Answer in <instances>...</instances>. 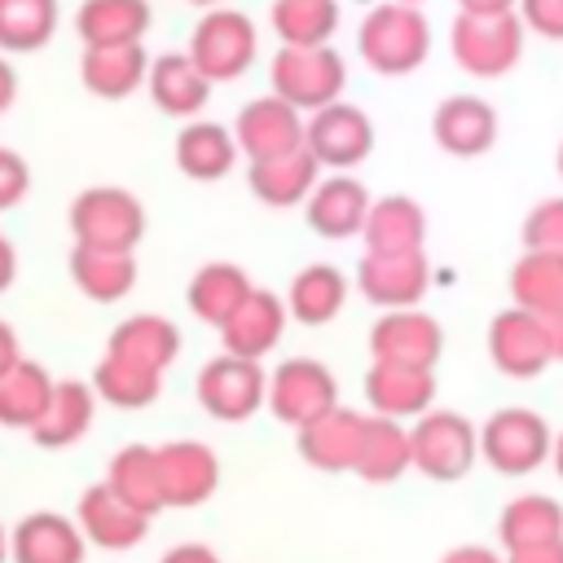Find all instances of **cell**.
I'll list each match as a JSON object with an SVG mask.
<instances>
[{
    "label": "cell",
    "instance_id": "277c9868",
    "mask_svg": "<svg viewBox=\"0 0 563 563\" xmlns=\"http://www.w3.org/2000/svg\"><path fill=\"white\" fill-rule=\"evenodd\" d=\"M409 440H413V471L440 484L462 479L479 457V431L457 409H427L409 427Z\"/></svg>",
    "mask_w": 563,
    "mask_h": 563
},
{
    "label": "cell",
    "instance_id": "f907efd6",
    "mask_svg": "<svg viewBox=\"0 0 563 563\" xmlns=\"http://www.w3.org/2000/svg\"><path fill=\"white\" fill-rule=\"evenodd\" d=\"M13 273H18V255H13V246H9V238H0V290H9V282H13Z\"/></svg>",
    "mask_w": 563,
    "mask_h": 563
},
{
    "label": "cell",
    "instance_id": "5b68a950",
    "mask_svg": "<svg viewBox=\"0 0 563 563\" xmlns=\"http://www.w3.org/2000/svg\"><path fill=\"white\" fill-rule=\"evenodd\" d=\"M70 233H75V246L132 251L145 233V211L128 189L92 185L70 202Z\"/></svg>",
    "mask_w": 563,
    "mask_h": 563
},
{
    "label": "cell",
    "instance_id": "30bf717a",
    "mask_svg": "<svg viewBox=\"0 0 563 563\" xmlns=\"http://www.w3.org/2000/svg\"><path fill=\"white\" fill-rule=\"evenodd\" d=\"M339 405V383L334 374L312 361V356H295V361H282L268 378V409L290 422V427H308L312 418L330 413Z\"/></svg>",
    "mask_w": 563,
    "mask_h": 563
},
{
    "label": "cell",
    "instance_id": "7402d4cb",
    "mask_svg": "<svg viewBox=\"0 0 563 563\" xmlns=\"http://www.w3.org/2000/svg\"><path fill=\"white\" fill-rule=\"evenodd\" d=\"M369 194L356 176H330V180H317V189L308 194V224L321 233V238H352L365 229V216H369Z\"/></svg>",
    "mask_w": 563,
    "mask_h": 563
},
{
    "label": "cell",
    "instance_id": "d4e9b609",
    "mask_svg": "<svg viewBox=\"0 0 563 563\" xmlns=\"http://www.w3.org/2000/svg\"><path fill=\"white\" fill-rule=\"evenodd\" d=\"M145 84H150L154 106L163 114H176V119L198 114L207 106V92H211V79L194 66L189 53H163V57H154Z\"/></svg>",
    "mask_w": 563,
    "mask_h": 563
},
{
    "label": "cell",
    "instance_id": "8992f818",
    "mask_svg": "<svg viewBox=\"0 0 563 563\" xmlns=\"http://www.w3.org/2000/svg\"><path fill=\"white\" fill-rule=\"evenodd\" d=\"M268 75H273V92L282 101H290L295 110H312V114L334 106L339 92H343V79H347L343 57L330 44H321V48H290V44H282V53L273 57Z\"/></svg>",
    "mask_w": 563,
    "mask_h": 563
},
{
    "label": "cell",
    "instance_id": "ac0fdd59",
    "mask_svg": "<svg viewBox=\"0 0 563 563\" xmlns=\"http://www.w3.org/2000/svg\"><path fill=\"white\" fill-rule=\"evenodd\" d=\"M365 400L383 418H422L435 400V374L413 365L374 361L365 374Z\"/></svg>",
    "mask_w": 563,
    "mask_h": 563
},
{
    "label": "cell",
    "instance_id": "4dcf8cb0",
    "mask_svg": "<svg viewBox=\"0 0 563 563\" xmlns=\"http://www.w3.org/2000/svg\"><path fill=\"white\" fill-rule=\"evenodd\" d=\"M92 396H97V387H88V383H75V378L57 383L44 418L31 427V440L40 449H66V444H75L88 431V422H92Z\"/></svg>",
    "mask_w": 563,
    "mask_h": 563
},
{
    "label": "cell",
    "instance_id": "ba28073f",
    "mask_svg": "<svg viewBox=\"0 0 563 563\" xmlns=\"http://www.w3.org/2000/svg\"><path fill=\"white\" fill-rule=\"evenodd\" d=\"M198 400L211 418L220 422H242L251 418L264 400H268V378L260 369V361H246V356H216L198 369Z\"/></svg>",
    "mask_w": 563,
    "mask_h": 563
},
{
    "label": "cell",
    "instance_id": "3957f363",
    "mask_svg": "<svg viewBox=\"0 0 563 563\" xmlns=\"http://www.w3.org/2000/svg\"><path fill=\"white\" fill-rule=\"evenodd\" d=\"M523 31L528 26H523L519 13H497V18L457 13L453 18V31H449V48H453V62L466 75H475V79H501L523 57Z\"/></svg>",
    "mask_w": 563,
    "mask_h": 563
},
{
    "label": "cell",
    "instance_id": "d6a6232c",
    "mask_svg": "<svg viewBox=\"0 0 563 563\" xmlns=\"http://www.w3.org/2000/svg\"><path fill=\"white\" fill-rule=\"evenodd\" d=\"M70 277L75 286L97 299V303H114L132 290L136 282V260L132 251H97V246H75L70 251Z\"/></svg>",
    "mask_w": 563,
    "mask_h": 563
},
{
    "label": "cell",
    "instance_id": "60d3db41",
    "mask_svg": "<svg viewBox=\"0 0 563 563\" xmlns=\"http://www.w3.org/2000/svg\"><path fill=\"white\" fill-rule=\"evenodd\" d=\"M57 26V0H0V48L31 53L48 44Z\"/></svg>",
    "mask_w": 563,
    "mask_h": 563
},
{
    "label": "cell",
    "instance_id": "9f6ffc18",
    "mask_svg": "<svg viewBox=\"0 0 563 563\" xmlns=\"http://www.w3.org/2000/svg\"><path fill=\"white\" fill-rule=\"evenodd\" d=\"M559 180H563V145H559Z\"/></svg>",
    "mask_w": 563,
    "mask_h": 563
},
{
    "label": "cell",
    "instance_id": "603a6c76",
    "mask_svg": "<svg viewBox=\"0 0 563 563\" xmlns=\"http://www.w3.org/2000/svg\"><path fill=\"white\" fill-rule=\"evenodd\" d=\"M79 75H84V88L106 97V101H119L128 92L141 88V79H150V57L141 44H88L84 48V62H79Z\"/></svg>",
    "mask_w": 563,
    "mask_h": 563
},
{
    "label": "cell",
    "instance_id": "ab89813d",
    "mask_svg": "<svg viewBox=\"0 0 563 563\" xmlns=\"http://www.w3.org/2000/svg\"><path fill=\"white\" fill-rule=\"evenodd\" d=\"M339 26L334 0H277L273 4V31L290 48H321Z\"/></svg>",
    "mask_w": 563,
    "mask_h": 563
},
{
    "label": "cell",
    "instance_id": "e575fe53",
    "mask_svg": "<svg viewBox=\"0 0 563 563\" xmlns=\"http://www.w3.org/2000/svg\"><path fill=\"white\" fill-rule=\"evenodd\" d=\"M145 26V0H84L75 13V31L84 35V44H141Z\"/></svg>",
    "mask_w": 563,
    "mask_h": 563
},
{
    "label": "cell",
    "instance_id": "f1b7e54d",
    "mask_svg": "<svg viewBox=\"0 0 563 563\" xmlns=\"http://www.w3.org/2000/svg\"><path fill=\"white\" fill-rule=\"evenodd\" d=\"M413 466V440L400 427V418H383L369 413L365 418V440H361V457H356V475L369 484H391Z\"/></svg>",
    "mask_w": 563,
    "mask_h": 563
},
{
    "label": "cell",
    "instance_id": "7bdbcfd3",
    "mask_svg": "<svg viewBox=\"0 0 563 563\" xmlns=\"http://www.w3.org/2000/svg\"><path fill=\"white\" fill-rule=\"evenodd\" d=\"M519 18L528 31L545 40H563V0H519Z\"/></svg>",
    "mask_w": 563,
    "mask_h": 563
},
{
    "label": "cell",
    "instance_id": "5bb4252c",
    "mask_svg": "<svg viewBox=\"0 0 563 563\" xmlns=\"http://www.w3.org/2000/svg\"><path fill=\"white\" fill-rule=\"evenodd\" d=\"M431 286V264L422 251H405V255H374L365 251L356 264V290L378 303L383 312L391 308H413Z\"/></svg>",
    "mask_w": 563,
    "mask_h": 563
},
{
    "label": "cell",
    "instance_id": "7c38bea8",
    "mask_svg": "<svg viewBox=\"0 0 563 563\" xmlns=\"http://www.w3.org/2000/svg\"><path fill=\"white\" fill-rule=\"evenodd\" d=\"M233 136H238V150H246V158L260 163V158H277V154L303 150L308 123L299 119V110H295L290 101H282V97L273 92V97L246 101V106L238 110Z\"/></svg>",
    "mask_w": 563,
    "mask_h": 563
},
{
    "label": "cell",
    "instance_id": "f5cc1de1",
    "mask_svg": "<svg viewBox=\"0 0 563 563\" xmlns=\"http://www.w3.org/2000/svg\"><path fill=\"white\" fill-rule=\"evenodd\" d=\"M550 466H554V475L563 479V431L554 435V449H550Z\"/></svg>",
    "mask_w": 563,
    "mask_h": 563
},
{
    "label": "cell",
    "instance_id": "7dc6e473",
    "mask_svg": "<svg viewBox=\"0 0 563 563\" xmlns=\"http://www.w3.org/2000/svg\"><path fill=\"white\" fill-rule=\"evenodd\" d=\"M158 563H220V559H216L207 545H194V541H189V545H172Z\"/></svg>",
    "mask_w": 563,
    "mask_h": 563
},
{
    "label": "cell",
    "instance_id": "d590c367",
    "mask_svg": "<svg viewBox=\"0 0 563 563\" xmlns=\"http://www.w3.org/2000/svg\"><path fill=\"white\" fill-rule=\"evenodd\" d=\"M343 299H347V277L334 264H308V268L295 273L290 295H286V308L303 325H325V321L339 317Z\"/></svg>",
    "mask_w": 563,
    "mask_h": 563
},
{
    "label": "cell",
    "instance_id": "680465c9",
    "mask_svg": "<svg viewBox=\"0 0 563 563\" xmlns=\"http://www.w3.org/2000/svg\"><path fill=\"white\" fill-rule=\"evenodd\" d=\"M400 4H422V0H400Z\"/></svg>",
    "mask_w": 563,
    "mask_h": 563
},
{
    "label": "cell",
    "instance_id": "836d02e7",
    "mask_svg": "<svg viewBox=\"0 0 563 563\" xmlns=\"http://www.w3.org/2000/svg\"><path fill=\"white\" fill-rule=\"evenodd\" d=\"M251 282L238 264H202L189 282V308L198 321L207 325H224L246 299H251Z\"/></svg>",
    "mask_w": 563,
    "mask_h": 563
},
{
    "label": "cell",
    "instance_id": "681fc988",
    "mask_svg": "<svg viewBox=\"0 0 563 563\" xmlns=\"http://www.w3.org/2000/svg\"><path fill=\"white\" fill-rule=\"evenodd\" d=\"M18 361H22V356H18V334L9 330V321H0V378H4Z\"/></svg>",
    "mask_w": 563,
    "mask_h": 563
},
{
    "label": "cell",
    "instance_id": "b9f144b4",
    "mask_svg": "<svg viewBox=\"0 0 563 563\" xmlns=\"http://www.w3.org/2000/svg\"><path fill=\"white\" fill-rule=\"evenodd\" d=\"M523 251L563 255V198H545L523 216Z\"/></svg>",
    "mask_w": 563,
    "mask_h": 563
},
{
    "label": "cell",
    "instance_id": "52a82bcc",
    "mask_svg": "<svg viewBox=\"0 0 563 563\" xmlns=\"http://www.w3.org/2000/svg\"><path fill=\"white\" fill-rule=\"evenodd\" d=\"M488 356L506 378H537L554 356V330L545 317L510 303L488 321Z\"/></svg>",
    "mask_w": 563,
    "mask_h": 563
},
{
    "label": "cell",
    "instance_id": "f546056e",
    "mask_svg": "<svg viewBox=\"0 0 563 563\" xmlns=\"http://www.w3.org/2000/svg\"><path fill=\"white\" fill-rule=\"evenodd\" d=\"M563 537V506L545 493H523L510 497L506 510L497 515V541L501 550H523V545H541Z\"/></svg>",
    "mask_w": 563,
    "mask_h": 563
},
{
    "label": "cell",
    "instance_id": "db71d44e",
    "mask_svg": "<svg viewBox=\"0 0 563 563\" xmlns=\"http://www.w3.org/2000/svg\"><path fill=\"white\" fill-rule=\"evenodd\" d=\"M550 330H554V356L563 361V317H554V321H550Z\"/></svg>",
    "mask_w": 563,
    "mask_h": 563
},
{
    "label": "cell",
    "instance_id": "9a60e30c",
    "mask_svg": "<svg viewBox=\"0 0 563 563\" xmlns=\"http://www.w3.org/2000/svg\"><path fill=\"white\" fill-rule=\"evenodd\" d=\"M431 136L453 158L488 154L493 141H497V110L484 97H471V92L444 97L435 106V114H431Z\"/></svg>",
    "mask_w": 563,
    "mask_h": 563
},
{
    "label": "cell",
    "instance_id": "4316f807",
    "mask_svg": "<svg viewBox=\"0 0 563 563\" xmlns=\"http://www.w3.org/2000/svg\"><path fill=\"white\" fill-rule=\"evenodd\" d=\"M110 356H123L132 365H145V369H167L180 352V330L167 321V317H154V312H141V317H128L114 325L110 334Z\"/></svg>",
    "mask_w": 563,
    "mask_h": 563
},
{
    "label": "cell",
    "instance_id": "74e56055",
    "mask_svg": "<svg viewBox=\"0 0 563 563\" xmlns=\"http://www.w3.org/2000/svg\"><path fill=\"white\" fill-rule=\"evenodd\" d=\"M53 378L44 365L35 361H18L4 378H0V427H35L53 400Z\"/></svg>",
    "mask_w": 563,
    "mask_h": 563
},
{
    "label": "cell",
    "instance_id": "c3c4849f",
    "mask_svg": "<svg viewBox=\"0 0 563 563\" xmlns=\"http://www.w3.org/2000/svg\"><path fill=\"white\" fill-rule=\"evenodd\" d=\"M519 0H457L462 13H475V18H497V13H515Z\"/></svg>",
    "mask_w": 563,
    "mask_h": 563
},
{
    "label": "cell",
    "instance_id": "6f0895ef",
    "mask_svg": "<svg viewBox=\"0 0 563 563\" xmlns=\"http://www.w3.org/2000/svg\"><path fill=\"white\" fill-rule=\"evenodd\" d=\"M189 4H216V0H189Z\"/></svg>",
    "mask_w": 563,
    "mask_h": 563
},
{
    "label": "cell",
    "instance_id": "6da1fadb",
    "mask_svg": "<svg viewBox=\"0 0 563 563\" xmlns=\"http://www.w3.org/2000/svg\"><path fill=\"white\" fill-rule=\"evenodd\" d=\"M356 48H361L369 70H378V75H409L431 53V26H427L418 4L387 0V4L365 13Z\"/></svg>",
    "mask_w": 563,
    "mask_h": 563
},
{
    "label": "cell",
    "instance_id": "cb8c5ba5",
    "mask_svg": "<svg viewBox=\"0 0 563 563\" xmlns=\"http://www.w3.org/2000/svg\"><path fill=\"white\" fill-rule=\"evenodd\" d=\"M365 251L374 255H405V251H422L427 242V216L413 198L405 194H391V198H378L365 216Z\"/></svg>",
    "mask_w": 563,
    "mask_h": 563
},
{
    "label": "cell",
    "instance_id": "ee69618b",
    "mask_svg": "<svg viewBox=\"0 0 563 563\" xmlns=\"http://www.w3.org/2000/svg\"><path fill=\"white\" fill-rule=\"evenodd\" d=\"M26 185H31V172H26L22 154L0 150V211L18 207V202L26 198Z\"/></svg>",
    "mask_w": 563,
    "mask_h": 563
},
{
    "label": "cell",
    "instance_id": "bcb514c9",
    "mask_svg": "<svg viewBox=\"0 0 563 563\" xmlns=\"http://www.w3.org/2000/svg\"><path fill=\"white\" fill-rule=\"evenodd\" d=\"M440 563H506V554H497L488 545H453Z\"/></svg>",
    "mask_w": 563,
    "mask_h": 563
},
{
    "label": "cell",
    "instance_id": "8fae6325",
    "mask_svg": "<svg viewBox=\"0 0 563 563\" xmlns=\"http://www.w3.org/2000/svg\"><path fill=\"white\" fill-rule=\"evenodd\" d=\"M440 352H444V330L422 308H391L369 330V356L374 361H387V365L435 369Z\"/></svg>",
    "mask_w": 563,
    "mask_h": 563
},
{
    "label": "cell",
    "instance_id": "4fadbf2b",
    "mask_svg": "<svg viewBox=\"0 0 563 563\" xmlns=\"http://www.w3.org/2000/svg\"><path fill=\"white\" fill-rule=\"evenodd\" d=\"M303 145L312 150V158L321 167L343 172V167H356L374 150V123H369V114L361 106L334 101V106H325V110H317L308 119Z\"/></svg>",
    "mask_w": 563,
    "mask_h": 563
},
{
    "label": "cell",
    "instance_id": "d6986e66",
    "mask_svg": "<svg viewBox=\"0 0 563 563\" xmlns=\"http://www.w3.org/2000/svg\"><path fill=\"white\" fill-rule=\"evenodd\" d=\"M79 528H84V537H88L92 545H101V550H132V545L145 537V528H150V515L132 510V506L101 479V484H92V488L79 497Z\"/></svg>",
    "mask_w": 563,
    "mask_h": 563
},
{
    "label": "cell",
    "instance_id": "1f68e13d",
    "mask_svg": "<svg viewBox=\"0 0 563 563\" xmlns=\"http://www.w3.org/2000/svg\"><path fill=\"white\" fill-rule=\"evenodd\" d=\"M106 484L141 515H158L167 501H163V479H158V449H145V444H128L110 457V471H106Z\"/></svg>",
    "mask_w": 563,
    "mask_h": 563
},
{
    "label": "cell",
    "instance_id": "816d5d0a",
    "mask_svg": "<svg viewBox=\"0 0 563 563\" xmlns=\"http://www.w3.org/2000/svg\"><path fill=\"white\" fill-rule=\"evenodd\" d=\"M13 92H18V79H13V66L0 57V110H9V101H13Z\"/></svg>",
    "mask_w": 563,
    "mask_h": 563
},
{
    "label": "cell",
    "instance_id": "f6af8a7d",
    "mask_svg": "<svg viewBox=\"0 0 563 563\" xmlns=\"http://www.w3.org/2000/svg\"><path fill=\"white\" fill-rule=\"evenodd\" d=\"M501 554H506V563H563V537L523 545V550H501Z\"/></svg>",
    "mask_w": 563,
    "mask_h": 563
},
{
    "label": "cell",
    "instance_id": "8d00e7d4",
    "mask_svg": "<svg viewBox=\"0 0 563 563\" xmlns=\"http://www.w3.org/2000/svg\"><path fill=\"white\" fill-rule=\"evenodd\" d=\"M238 158V136L220 123H189L176 136V167L194 180H220Z\"/></svg>",
    "mask_w": 563,
    "mask_h": 563
},
{
    "label": "cell",
    "instance_id": "2e32d148",
    "mask_svg": "<svg viewBox=\"0 0 563 563\" xmlns=\"http://www.w3.org/2000/svg\"><path fill=\"white\" fill-rule=\"evenodd\" d=\"M361 440H365V413L334 405L330 413L299 427V457L317 471H356Z\"/></svg>",
    "mask_w": 563,
    "mask_h": 563
},
{
    "label": "cell",
    "instance_id": "9c48e42d",
    "mask_svg": "<svg viewBox=\"0 0 563 563\" xmlns=\"http://www.w3.org/2000/svg\"><path fill=\"white\" fill-rule=\"evenodd\" d=\"M189 57L194 66L220 84V79H238L251 57H255V26L246 13L238 9H211L198 26H194V40H189Z\"/></svg>",
    "mask_w": 563,
    "mask_h": 563
},
{
    "label": "cell",
    "instance_id": "e0dca14e",
    "mask_svg": "<svg viewBox=\"0 0 563 563\" xmlns=\"http://www.w3.org/2000/svg\"><path fill=\"white\" fill-rule=\"evenodd\" d=\"M158 479L167 506H198L220 484V462L198 440H172L158 449Z\"/></svg>",
    "mask_w": 563,
    "mask_h": 563
},
{
    "label": "cell",
    "instance_id": "7a4b0ae2",
    "mask_svg": "<svg viewBox=\"0 0 563 563\" xmlns=\"http://www.w3.org/2000/svg\"><path fill=\"white\" fill-rule=\"evenodd\" d=\"M550 449H554L550 422L523 405H506L488 413L479 427V457L497 475H532L537 466L550 462Z\"/></svg>",
    "mask_w": 563,
    "mask_h": 563
},
{
    "label": "cell",
    "instance_id": "44dd1931",
    "mask_svg": "<svg viewBox=\"0 0 563 563\" xmlns=\"http://www.w3.org/2000/svg\"><path fill=\"white\" fill-rule=\"evenodd\" d=\"M286 303L273 295V290H251V299L220 325L224 334V352L233 356H246V361H260L264 352L277 347L282 330H286Z\"/></svg>",
    "mask_w": 563,
    "mask_h": 563
},
{
    "label": "cell",
    "instance_id": "f35d334b",
    "mask_svg": "<svg viewBox=\"0 0 563 563\" xmlns=\"http://www.w3.org/2000/svg\"><path fill=\"white\" fill-rule=\"evenodd\" d=\"M92 387H97L101 400H110V405H119V409H145V405L158 396L163 374L106 352V356L97 361V369H92Z\"/></svg>",
    "mask_w": 563,
    "mask_h": 563
},
{
    "label": "cell",
    "instance_id": "484cf974",
    "mask_svg": "<svg viewBox=\"0 0 563 563\" xmlns=\"http://www.w3.org/2000/svg\"><path fill=\"white\" fill-rule=\"evenodd\" d=\"M317 167L321 163L312 158L308 145L277 158H260L251 163V189L268 207H295V202H308V194L317 189Z\"/></svg>",
    "mask_w": 563,
    "mask_h": 563
},
{
    "label": "cell",
    "instance_id": "ffe728a7",
    "mask_svg": "<svg viewBox=\"0 0 563 563\" xmlns=\"http://www.w3.org/2000/svg\"><path fill=\"white\" fill-rule=\"evenodd\" d=\"M13 563H84V528L66 515L35 510L9 532Z\"/></svg>",
    "mask_w": 563,
    "mask_h": 563
},
{
    "label": "cell",
    "instance_id": "11a10c76",
    "mask_svg": "<svg viewBox=\"0 0 563 563\" xmlns=\"http://www.w3.org/2000/svg\"><path fill=\"white\" fill-rule=\"evenodd\" d=\"M4 554H9V532L0 528V563H4Z\"/></svg>",
    "mask_w": 563,
    "mask_h": 563
},
{
    "label": "cell",
    "instance_id": "83f0119b",
    "mask_svg": "<svg viewBox=\"0 0 563 563\" xmlns=\"http://www.w3.org/2000/svg\"><path fill=\"white\" fill-rule=\"evenodd\" d=\"M510 299L545 321L563 317V255L523 251L510 268Z\"/></svg>",
    "mask_w": 563,
    "mask_h": 563
}]
</instances>
